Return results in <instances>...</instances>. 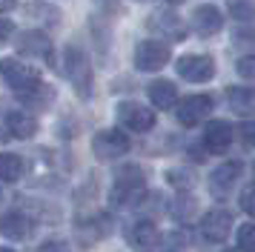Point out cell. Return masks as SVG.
<instances>
[{
    "label": "cell",
    "mask_w": 255,
    "mask_h": 252,
    "mask_svg": "<svg viewBox=\"0 0 255 252\" xmlns=\"http://www.w3.org/2000/svg\"><path fill=\"white\" fill-rule=\"evenodd\" d=\"M63 72L66 78L72 80V89L81 101H89L92 98V63H89V55H86V46L83 43H69L63 49Z\"/></svg>",
    "instance_id": "obj_1"
},
{
    "label": "cell",
    "mask_w": 255,
    "mask_h": 252,
    "mask_svg": "<svg viewBox=\"0 0 255 252\" xmlns=\"http://www.w3.org/2000/svg\"><path fill=\"white\" fill-rule=\"evenodd\" d=\"M143 183H146V175H143V169H140L138 163H124L115 172V186L109 192V204L115 206V209L118 206H127L129 198L143 189Z\"/></svg>",
    "instance_id": "obj_2"
},
{
    "label": "cell",
    "mask_w": 255,
    "mask_h": 252,
    "mask_svg": "<svg viewBox=\"0 0 255 252\" xmlns=\"http://www.w3.org/2000/svg\"><path fill=\"white\" fill-rule=\"evenodd\" d=\"M172 60V49L166 40H140L135 46V66L140 72H161L166 63Z\"/></svg>",
    "instance_id": "obj_3"
},
{
    "label": "cell",
    "mask_w": 255,
    "mask_h": 252,
    "mask_svg": "<svg viewBox=\"0 0 255 252\" xmlns=\"http://www.w3.org/2000/svg\"><path fill=\"white\" fill-rule=\"evenodd\" d=\"M175 72H178V78L189 80V83H207V80L215 78V60H212V55L192 52V55L178 57Z\"/></svg>",
    "instance_id": "obj_4"
},
{
    "label": "cell",
    "mask_w": 255,
    "mask_h": 252,
    "mask_svg": "<svg viewBox=\"0 0 255 252\" xmlns=\"http://www.w3.org/2000/svg\"><path fill=\"white\" fill-rule=\"evenodd\" d=\"M115 115H118V124L124 126V129H129V132H140L143 135V132H149L152 126H155V112L135 101H121Z\"/></svg>",
    "instance_id": "obj_5"
},
{
    "label": "cell",
    "mask_w": 255,
    "mask_h": 252,
    "mask_svg": "<svg viewBox=\"0 0 255 252\" xmlns=\"http://www.w3.org/2000/svg\"><path fill=\"white\" fill-rule=\"evenodd\" d=\"M92 152L98 160H115L129 152V137L121 129H101L92 137Z\"/></svg>",
    "instance_id": "obj_6"
},
{
    "label": "cell",
    "mask_w": 255,
    "mask_h": 252,
    "mask_svg": "<svg viewBox=\"0 0 255 252\" xmlns=\"http://www.w3.org/2000/svg\"><path fill=\"white\" fill-rule=\"evenodd\" d=\"M14 46H17V52H20L23 57L46 60L49 66H52V60H55V46H52V40H49L46 32H37V29H32V32H20L17 34V40H14Z\"/></svg>",
    "instance_id": "obj_7"
},
{
    "label": "cell",
    "mask_w": 255,
    "mask_h": 252,
    "mask_svg": "<svg viewBox=\"0 0 255 252\" xmlns=\"http://www.w3.org/2000/svg\"><path fill=\"white\" fill-rule=\"evenodd\" d=\"M215 109V101L212 95H189L186 101L178 103V124L181 126H198L201 121H207Z\"/></svg>",
    "instance_id": "obj_8"
},
{
    "label": "cell",
    "mask_w": 255,
    "mask_h": 252,
    "mask_svg": "<svg viewBox=\"0 0 255 252\" xmlns=\"http://www.w3.org/2000/svg\"><path fill=\"white\" fill-rule=\"evenodd\" d=\"M189 29L198 34V37H212L224 29V14H221L218 6L212 3H201L192 9V17H189Z\"/></svg>",
    "instance_id": "obj_9"
},
{
    "label": "cell",
    "mask_w": 255,
    "mask_h": 252,
    "mask_svg": "<svg viewBox=\"0 0 255 252\" xmlns=\"http://www.w3.org/2000/svg\"><path fill=\"white\" fill-rule=\"evenodd\" d=\"M241 172H244L241 160H227V163H221L218 169H212V175H209V192L215 195V198H227V195L235 189V183L241 181Z\"/></svg>",
    "instance_id": "obj_10"
},
{
    "label": "cell",
    "mask_w": 255,
    "mask_h": 252,
    "mask_svg": "<svg viewBox=\"0 0 255 252\" xmlns=\"http://www.w3.org/2000/svg\"><path fill=\"white\" fill-rule=\"evenodd\" d=\"M127 241L135 252H155L161 235H158V229L149 218H140V221H132L127 227Z\"/></svg>",
    "instance_id": "obj_11"
},
{
    "label": "cell",
    "mask_w": 255,
    "mask_h": 252,
    "mask_svg": "<svg viewBox=\"0 0 255 252\" xmlns=\"http://www.w3.org/2000/svg\"><path fill=\"white\" fill-rule=\"evenodd\" d=\"M146 29H149L152 34H161V37H166V40H181L186 34V23L181 20V14H175V11H152L149 20H146Z\"/></svg>",
    "instance_id": "obj_12"
},
{
    "label": "cell",
    "mask_w": 255,
    "mask_h": 252,
    "mask_svg": "<svg viewBox=\"0 0 255 252\" xmlns=\"http://www.w3.org/2000/svg\"><path fill=\"white\" fill-rule=\"evenodd\" d=\"M232 232V215L227 209H212L201 218V235L207 244H224Z\"/></svg>",
    "instance_id": "obj_13"
},
{
    "label": "cell",
    "mask_w": 255,
    "mask_h": 252,
    "mask_svg": "<svg viewBox=\"0 0 255 252\" xmlns=\"http://www.w3.org/2000/svg\"><path fill=\"white\" fill-rule=\"evenodd\" d=\"M232 140H235V129H232L230 121H221L218 118V121H209L207 129H204V146L212 155H227Z\"/></svg>",
    "instance_id": "obj_14"
},
{
    "label": "cell",
    "mask_w": 255,
    "mask_h": 252,
    "mask_svg": "<svg viewBox=\"0 0 255 252\" xmlns=\"http://www.w3.org/2000/svg\"><path fill=\"white\" fill-rule=\"evenodd\" d=\"M55 98H58L55 86L43 83L40 78L32 80L29 86H23V89L17 92V101L23 103V106H29V109H37V112H46L49 106L55 103Z\"/></svg>",
    "instance_id": "obj_15"
},
{
    "label": "cell",
    "mask_w": 255,
    "mask_h": 252,
    "mask_svg": "<svg viewBox=\"0 0 255 252\" xmlns=\"http://www.w3.org/2000/svg\"><path fill=\"white\" fill-rule=\"evenodd\" d=\"M32 215H26L20 209H9L0 215V235L9 241H26L32 235Z\"/></svg>",
    "instance_id": "obj_16"
},
{
    "label": "cell",
    "mask_w": 255,
    "mask_h": 252,
    "mask_svg": "<svg viewBox=\"0 0 255 252\" xmlns=\"http://www.w3.org/2000/svg\"><path fill=\"white\" fill-rule=\"evenodd\" d=\"M0 72H3V80L12 86L14 92H20L23 86H29L32 80H37V72L29 63L23 60H17V57H6V60H0Z\"/></svg>",
    "instance_id": "obj_17"
},
{
    "label": "cell",
    "mask_w": 255,
    "mask_h": 252,
    "mask_svg": "<svg viewBox=\"0 0 255 252\" xmlns=\"http://www.w3.org/2000/svg\"><path fill=\"white\" fill-rule=\"evenodd\" d=\"M3 124H6V132H9V135H12V137H20V140L35 137V132H37V121H35L29 112H20V109H14V112L3 115Z\"/></svg>",
    "instance_id": "obj_18"
},
{
    "label": "cell",
    "mask_w": 255,
    "mask_h": 252,
    "mask_svg": "<svg viewBox=\"0 0 255 252\" xmlns=\"http://www.w3.org/2000/svg\"><path fill=\"white\" fill-rule=\"evenodd\" d=\"M146 95H149L152 106H158V109H172L178 103V86L172 80H152Z\"/></svg>",
    "instance_id": "obj_19"
},
{
    "label": "cell",
    "mask_w": 255,
    "mask_h": 252,
    "mask_svg": "<svg viewBox=\"0 0 255 252\" xmlns=\"http://www.w3.org/2000/svg\"><path fill=\"white\" fill-rule=\"evenodd\" d=\"M26 163L17 152H0V183H14L23 178Z\"/></svg>",
    "instance_id": "obj_20"
},
{
    "label": "cell",
    "mask_w": 255,
    "mask_h": 252,
    "mask_svg": "<svg viewBox=\"0 0 255 252\" xmlns=\"http://www.w3.org/2000/svg\"><path fill=\"white\" fill-rule=\"evenodd\" d=\"M227 103H230V109H235L238 115H253V106H255V95L250 86H230L227 89Z\"/></svg>",
    "instance_id": "obj_21"
},
{
    "label": "cell",
    "mask_w": 255,
    "mask_h": 252,
    "mask_svg": "<svg viewBox=\"0 0 255 252\" xmlns=\"http://www.w3.org/2000/svg\"><path fill=\"white\" fill-rule=\"evenodd\" d=\"M198 212V201L192 195H181L178 201H172V218L175 221H181V224H189Z\"/></svg>",
    "instance_id": "obj_22"
},
{
    "label": "cell",
    "mask_w": 255,
    "mask_h": 252,
    "mask_svg": "<svg viewBox=\"0 0 255 252\" xmlns=\"http://www.w3.org/2000/svg\"><path fill=\"white\" fill-rule=\"evenodd\" d=\"M26 14H32V17L40 20V23H49V26H58L60 17H63V14H60L55 6H49V3H29V6H26Z\"/></svg>",
    "instance_id": "obj_23"
},
{
    "label": "cell",
    "mask_w": 255,
    "mask_h": 252,
    "mask_svg": "<svg viewBox=\"0 0 255 252\" xmlns=\"http://www.w3.org/2000/svg\"><path fill=\"white\" fill-rule=\"evenodd\" d=\"M158 247H161V252H186L189 250V238H186L181 229H175V232H166L158 241Z\"/></svg>",
    "instance_id": "obj_24"
},
{
    "label": "cell",
    "mask_w": 255,
    "mask_h": 252,
    "mask_svg": "<svg viewBox=\"0 0 255 252\" xmlns=\"http://www.w3.org/2000/svg\"><path fill=\"white\" fill-rule=\"evenodd\" d=\"M166 181L172 183L175 189L186 192V189H192V183H195V175H192L189 169H184V166H175V169L166 172Z\"/></svg>",
    "instance_id": "obj_25"
},
{
    "label": "cell",
    "mask_w": 255,
    "mask_h": 252,
    "mask_svg": "<svg viewBox=\"0 0 255 252\" xmlns=\"http://www.w3.org/2000/svg\"><path fill=\"white\" fill-rule=\"evenodd\" d=\"M227 6H230L235 20L250 23V17H253V0H227Z\"/></svg>",
    "instance_id": "obj_26"
},
{
    "label": "cell",
    "mask_w": 255,
    "mask_h": 252,
    "mask_svg": "<svg viewBox=\"0 0 255 252\" xmlns=\"http://www.w3.org/2000/svg\"><path fill=\"white\" fill-rule=\"evenodd\" d=\"M238 250L241 252H253L255 250V229H253V224L247 221V224H241V229H238Z\"/></svg>",
    "instance_id": "obj_27"
},
{
    "label": "cell",
    "mask_w": 255,
    "mask_h": 252,
    "mask_svg": "<svg viewBox=\"0 0 255 252\" xmlns=\"http://www.w3.org/2000/svg\"><path fill=\"white\" fill-rule=\"evenodd\" d=\"M37 252H72V247L63 238H49L37 247Z\"/></svg>",
    "instance_id": "obj_28"
},
{
    "label": "cell",
    "mask_w": 255,
    "mask_h": 252,
    "mask_svg": "<svg viewBox=\"0 0 255 252\" xmlns=\"http://www.w3.org/2000/svg\"><path fill=\"white\" fill-rule=\"evenodd\" d=\"M235 72H238L244 80H253V57H250V55L241 57V60L235 63Z\"/></svg>",
    "instance_id": "obj_29"
},
{
    "label": "cell",
    "mask_w": 255,
    "mask_h": 252,
    "mask_svg": "<svg viewBox=\"0 0 255 252\" xmlns=\"http://www.w3.org/2000/svg\"><path fill=\"white\" fill-rule=\"evenodd\" d=\"M241 209L247 215H253V183H247L241 192Z\"/></svg>",
    "instance_id": "obj_30"
},
{
    "label": "cell",
    "mask_w": 255,
    "mask_h": 252,
    "mask_svg": "<svg viewBox=\"0 0 255 252\" xmlns=\"http://www.w3.org/2000/svg\"><path fill=\"white\" fill-rule=\"evenodd\" d=\"M12 34H14V23H12V20H6V17H0V46L6 43Z\"/></svg>",
    "instance_id": "obj_31"
},
{
    "label": "cell",
    "mask_w": 255,
    "mask_h": 252,
    "mask_svg": "<svg viewBox=\"0 0 255 252\" xmlns=\"http://www.w3.org/2000/svg\"><path fill=\"white\" fill-rule=\"evenodd\" d=\"M241 137H244V143H247V149L253 146V126H250V124L241 126Z\"/></svg>",
    "instance_id": "obj_32"
},
{
    "label": "cell",
    "mask_w": 255,
    "mask_h": 252,
    "mask_svg": "<svg viewBox=\"0 0 255 252\" xmlns=\"http://www.w3.org/2000/svg\"><path fill=\"white\" fill-rule=\"evenodd\" d=\"M17 6V0H0V14H9Z\"/></svg>",
    "instance_id": "obj_33"
},
{
    "label": "cell",
    "mask_w": 255,
    "mask_h": 252,
    "mask_svg": "<svg viewBox=\"0 0 255 252\" xmlns=\"http://www.w3.org/2000/svg\"><path fill=\"white\" fill-rule=\"evenodd\" d=\"M6 137H9V132H6V124H3V118H0V143H3Z\"/></svg>",
    "instance_id": "obj_34"
},
{
    "label": "cell",
    "mask_w": 255,
    "mask_h": 252,
    "mask_svg": "<svg viewBox=\"0 0 255 252\" xmlns=\"http://www.w3.org/2000/svg\"><path fill=\"white\" fill-rule=\"evenodd\" d=\"M166 3H169V6H181V3H184V0H166Z\"/></svg>",
    "instance_id": "obj_35"
},
{
    "label": "cell",
    "mask_w": 255,
    "mask_h": 252,
    "mask_svg": "<svg viewBox=\"0 0 255 252\" xmlns=\"http://www.w3.org/2000/svg\"><path fill=\"white\" fill-rule=\"evenodd\" d=\"M0 252H14V250H9V247H0Z\"/></svg>",
    "instance_id": "obj_36"
}]
</instances>
